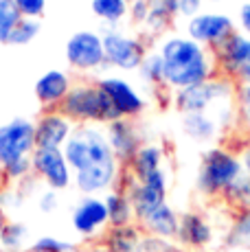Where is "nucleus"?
I'll return each mask as SVG.
<instances>
[{
  "label": "nucleus",
  "mask_w": 250,
  "mask_h": 252,
  "mask_svg": "<svg viewBox=\"0 0 250 252\" xmlns=\"http://www.w3.org/2000/svg\"><path fill=\"white\" fill-rule=\"evenodd\" d=\"M182 252H209V250H182Z\"/></svg>",
  "instance_id": "nucleus-45"
},
{
  "label": "nucleus",
  "mask_w": 250,
  "mask_h": 252,
  "mask_svg": "<svg viewBox=\"0 0 250 252\" xmlns=\"http://www.w3.org/2000/svg\"><path fill=\"white\" fill-rule=\"evenodd\" d=\"M93 13L108 27H117L129 13V2L127 0H93L90 2Z\"/></svg>",
  "instance_id": "nucleus-25"
},
{
  "label": "nucleus",
  "mask_w": 250,
  "mask_h": 252,
  "mask_svg": "<svg viewBox=\"0 0 250 252\" xmlns=\"http://www.w3.org/2000/svg\"><path fill=\"white\" fill-rule=\"evenodd\" d=\"M73 228L84 239H94L108 230V208L103 197L99 195H84L73 208Z\"/></svg>",
  "instance_id": "nucleus-12"
},
{
  "label": "nucleus",
  "mask_w": 250,
  "mask_h": 252,
  "mask_svg": "<svg viewBox=\"0 0 250 252\" xmlns=\"http://www.w3.org/2000/svg\"><path fill=\"white\" fill-rule=\"evenodd\" d=\"M57 110L77 125H108L121 119L97 84H75Z\"/></svg>",
  "instance_id": "nucleus-3"
},
{
  "label": "nucleus",
  "mask_w": 250,
  "mask_h": 252,
  "mask_svg": "<svg viewBox=\"0 0 250 252\" xmlns=\"http://www.w3.org/2000/svg\"><path fill=\"white\" fill-rule=\"evenodd\" d=\"M145 232L138 224L127 226H108V230L101 235V244L110 252H136L141 246Z\"/></svg>",
  "instance_id": "nucleus-20"
},
{
  "label": "nucleus",
  "mask_w": 250,
  "mask_h": 252,
  "mask_svg": "<svg viewBox=\"0 0 250 252\" xmlns=\"http://www.w3.org/2000/svg\"><path fill=\"white\" fill-rule=\"evenodd\" d=\"M105 136H108L112 154L121 167H127L132 162V158L136 156V152L143 145L141 132H138L136 123L132 119H119L108 123L105 125Z\"/></svg>",
  "instance_id": "nucleus-14"
},
{
  "label": "nucleus",
  "mask_w": 250,
  "mask_h": 252,
  "mask_svg": "<svg viewBox=\"0 0 250 252\" xmlns=\"http://www.w3.org/2000/svg\"><path fill=\"white\" fill-rule=\"evenodd\" d=\"M66 60L75 70L90 72L105 66L103 37L97 31H77L66 42Z\"/></svg>",
  "instance_id": "nucleus-10"
},
{
  "label": "nucleus",
  "mask_w": 250,
  "mask_h": 252,
  "mask_svg": "<svg viewBox=\"0 0 250 252\" xmlns=\"http://www.w3.org/2000/svg\"><path fill=\"white\" fill-rule=\"evenodd\" d=\"M239 160H242V169H244V173L250 178V145H246L244 147V152H242V156H239Z\"/></svg>",
  "instance_id": "nucleus-40"
},
{
  "label": "nucleus",
  "mask_w": 250,
  "mask_h": 252,
  "mask_svg": "<svg viewBox=\"0 0 250 252\" xmlns=\"http://www.w3.org/2000/svg\"><path fill=\"white\" fill-rule=\"evenodd\" d=\"M79 252H110V250L99 241V244H90V246H86V248H81Z\"/></svg>",
  "instance_id": "nucleus-42"
},
{
  "label": "nucleus",
  "mask_w": 250,
  "mask_h": 252,
  "mask_svg": "<svg viewBox=\"0 0 250 252\" xmlns=\"http://www.w3.org/2000/svg\"><path fill=\"white\" fill-rule=\"evenodd\" d=\"M81 248L75 244V241H66L60 239V237H40V239L33 241V246L27 252H79Z\"/></svg>",
  "instance_id": "nucleus-30"
},
{
  "label": "nucleus",
  "mask_w": 250,
  "mask_h": 252,
  "mask_svg": "<svg viewBox=\"0 0 250 252\" xmlns=\"http://www.w3.org/2000/svg\"><path fill=\"white\" fill-rule=\"evenodd\" d=\"M35 149V123L16 116L7 123H0V167L29 158Z\"/></svg>",
  "instance_id": "nucleus-7"
},
{
  "label": "nucleus",
  "mask_w": 250,
  "mask_h": 252,
  "mask_svg": "<svg viewBox=\"0 0 250 252\" xmlns=\"http://www.w3.org/2000/svg\"><path fill=\"white\" fill-rule=\"evenodd\" d=\"M0 171H2L4 180H9V182H16V184L25 182L27 178H31V173H33L31 156H29V158H20V160H13V162L4 164V167H0Z\"/></svg>",
  "instance_id": "nucleus-31"
},
{
  "label": "nucleus",
  "mask_w": 250,
  "mask_h": 252,
  "mask_svg": "<svg viewBox=\"0 0 250 252\" xmlns=\"http://www.w3.org/2000/svg\"><path fill=\"white\" fill-rule=\"evenodd\" d=\"M237 103H239V110L242 114L250 121V84H242L237 90Z\"/></svg>",
  "instance_id": "nucleus-37"
},
{
  "label": "nucleus",
  "mask_w": 250,
  "mask_h": 252,
  "mask_svg": "<svg viewBox=\"0 0 250 252\" xmlns=\"http://www.w3.org/2000/svg\"><path fill=\"white\" fill-rule=\"evenodd\" d=\"M73 132L75 125L60 110H44L35 119V147L62 149Z\"/></svg>",
  "instance_id": "nucleus-15"
},
{
  "label": "nucleus",
  "mask_w": 250,
  "mask_h": 252,
  "mask_svg": "<svg viewBox=\"0 0 250 252\" xmlns=\"http://www.w3.org/2000/svg\"><path fill=\"white\" fill-rule=\"evenodd\" d=\"M215 239V230L204 215L195 211H187L180 215L176 244L182 250H206Z\"/></svg>",
  "instance_id": "nucleus-16"
},
{
  "label": "nucleus",
  "mask_w": 250,
  "mask_h": 252,
  "mask_svg": "<svg viewBox=\"0 0 250 252\" xmlns=\"http://www.w3.org/2000/svg\"><path fill=\"white\" fill-rule=\"evenodd\" d=\"M37 206H40L42 213L57 211V206H60V195H57V191H53V189H46V191L40 195V200H37Z\"/></svg>",
  "instance_id": "nucleus-35"
},
{
  "label": "nucleus",
  "mask_w": 250,
  "mask_h": 252,
  "mask_svg": "<svg viewBox=\"0 0 250 252\" xmlns=\"http://www.w3.org/2000/svg\"><path fill=\"white\" fill-rule=\"evenodd\" d=\"M27 237L29 228L22 221H11L0 230V252H27Z\"/></svg>",
  "instance_id": "nucleus-26"
},
{
  "label": "nucleus",
  "mask_w": 250,
  "mask_h": 252,
  "mask_svg": "<svg viewBox=\"0 0 250 252\" xmlns=\"http://www.w3.org/2000/svg\"><path fill=\"white\" fill-rule=\"evenodd\" d=\"M244 176L242 160L237 154L228 152L224 147H213L202 156L195 187L202 195L219 197L226 193V189L233 182H237Z\"/></svg>",
  "instance_id": "nucleus-4"
},
{
  "label": "nucleus",
  "mask_w": 250,
  "mask_h": 252,
  "mask_svg": "<svg viewBox=\"0 0 250 252\" xmlns=\"http://www.w3.org/2000/svg\"><path fill=\"white\" fill-rule=\"evenodd\" d=\"M239 20H242V27H244V31H246V35L250 37V2H246L242 7V11H239Z\"/></svg>",
  "instance_id": "nucleus-39"
},
{
  "label": "nucleus",
  "mask_w": 250,
  "mask_h": 252,
  "mask_svg": "<svg viewBox=\"0 0 250 252\" xmlns=\"http://www.w3.org/2000/svg\"><path fill=\"white\" fill-rule=\"evenodd\" d=\"M237 79H242V84H250V57L244 62V66L239 68V75Z\"/></svg>",
  "instance_id": "nucleus-41"
},
{
  "label": "nucleus",
  "mask_w": 250,
  "mask_h": 252,
  "mask_svg": "<svg viewBox=\"0 0 250 252\" xmlns=\"http://www.w3.org/2000/svg\"><path fill=\"white\" fill-rule=\"evenodd\" d=\"M97 86L105 92V96L110 99V103L114 105L121 119H136L145 112L147 101L127 79L117 75H105L97 81Z\"/></svg>",
  "instance_id": "nucleus-11"
},
{
  "label": "nucleus",
  "mask_w": 250,
  "mask_h": 252,
  "mask_svg": "<svg viewBox=\"0 0 250 252\" xmlns=\"http://www.w3.org/2000/svg\"><path fill=\"white\" fill-rule=\"evenodd\" d=\"M138 226H141V230L150 237L176 241L178 226H180V215L174 211V206H169L165 202V204L158 206L154 213H150L143 221H138Z\"/></svg>",
  "instance_id": "nucleus-19"
},
{
  "label": "nucleus",
  "mask_w": 250,
  "mask_h": 252,
  "mask_svg": "<svg viewBox=\"0 0 250 252\" xmlns=\"http://www.w3.org/2000/svg\"><path fill=\"white\" fill-rule=\"evenodd\" d=\"M147 13H150V0H134V2H129V16H132L134 22L145 24Z\"/></svg>",
  "instance_id": "nucleus-36"
},
{
  "label": "nucleus",
  "mask_w": 250,
  "mask_h": 252,
  "mask_svg": "<svg viewBox=\"0 0 250 252\" xmlns=\"http://www.w3.org/2000/svg\"><path fill=\"white\" fill-rule=\"evenodd\" d=\"M73 88L68 72L64 70H46L35 81V96L46 110H57L66 99L68 90Z\"/></svg>",
  "instance_id": "nucleus-18"
},
{
  "label": "nucleus",
  "mask_w": 250,
  "mask_h": 252,
  "mask_svg": "<svg viewBox=\"0 0 250 252\" xmlns=\"http://www.w3.org/2000/svg\"><path fill=\"white\" fill-rule=\"evenodd\" d=\"M242 208H250V193L246 195V200H244V204H242Z\"/></svg>",
  "instance_id": "nucleus-44"
},
{
  "label": "nucleus",
  "mask_w": 250,
  "mask_h": 252,
  "mask_svg": "<svg viewBox=\"0 0 250 252\" xmlns=\"http://www.w3.org/2000/svg\"><path fill=\"white\" fill-rule=\"evenodd\" d=\"M22 20V13L18 9L16 0H0V42L7 44L16 24Z\"/></svg>",
  "instance_id": "nucleus-28"
},
{
  "label": "nucleus",
  "mask_w": 250,
  "mask_h": 252,
  "mask_svg": "<svg viewBox=\"0 0 250 252\" xmlns=\"http://www.w3.org/2000/svg\"><path fill=\"white\" fill-rule=\"evenodd\" d=\"M187 33L193 42L209 46H219L226 37L235 33V24L224 13H198V16L189 18L187 22Z\"/></svg>",
  "instance_id": "nucleus-13"
},
{
  "label": "nucleus",
  "mask_w": 250,
  "mask_h": 252,
  "mask_svg": "<svg viewBox=\"0 0 250 252\" xmlns=\"http://www.w3.org/2000/svg\"><path fill=\"white\" fill-rule=\"evenodd\" d=\"M215 55L222 66V72L228 79H237L239 68L244 66V62L250 57V37L242 35L235 31L230 37H226L219 46H215Z\"/></svg>",
  "instance_id": "nucleus-17"
},
{
  "label": "nucleus",
  "mask_w": 250,
  "mask_h": 252,
  "mask_svg": "<svg viewBox=\"0 0 250 252\" xmlns=\"http://www.w3.org/2000/svg\"><path fill=\"white\" fill-rule=\"evenodd\" d=\"M62 152L73 169V184L79 193L97 195L119 184L123 167L114 158L105 129L99 125H77Z\"/></svg>",
  "instance_id": "nucleus-1"
},
{
  "label": "nucleus",
  "mask_w": 250,
  "mask_h": 252,
  "mask_svg": "<svg viewBox=\"0 0 250 252\" xmlns=\"http://www.w3.org/2000/svg\"><path fill=\"white\" fill-rule=\"evenodd\" d=\"M40 20H35V18H22L20 22L16 24V29H13L11 37H9L7 44H13V46H25L29 42H33L37 35H40Z\"/></svg>",
  "instance_id": "nucleus-29"
},
{
  "label": "nucleus",
  "mask_w": 250,
  "mask_h": 252,
  "mask_svg": "<svg viewBox=\"0 0 250 252\" xmlns=\"http://www.w3.org/2000/svg\"><path fill=\"white\" fill-rule=\"evenodd\" d=\"M182 132L187 134L195 143H211L219 132V125L215 119H211L206 112H195V114H182Z\"/></svg>",
  "instance_id": "nucleus-22"
},
{
  "label": "nucleus",
  "mask_w": 250,
  "mask_h": 252,
  "mask_svg": "<svg viewBox=\"0 0 250 252\" xmlns=\"http://www.w3.org/2000/svg\"><path fill=\"white\" fill-rule=\"evenodd\" d=\"M33 176L40 178L53 191H64L73 184V169L62 149L35 147L31 154Z\"/></svg>",
  "instance_id": "nucleus-9"
},
{
  "label": "nucleus",
  "mask_w": 250,
  "mask_h": 252,
  "mask_svg": "<svg viewBox=\"0 0 250 252\" xmlns=\"http://www.w3.org/2000/svg\"><path fill=\"white\" fill-rule=\"evenodd\" d=\"M165 64V86L171 90H185L211 79L213 66L204 46L191 37L171 35L158 48Z\"/></svg>",
  "instance_id": "nucleus-2"
},
{
  "label": "nucleus",
  "mask_w": 250,
  "mask_h": 252,
  "mask_svg": "<svg viewBox=\"0 0 250 252\" xmlns=\"http://www.w3.org/2000/svg\"><path fill=\"white\" fill-rule=\"evenodd\" d=\"M202 0H178V13L187 18H193L200 13Z\"/></svg>",
  "instance_id": "nucleus-38"
},
{
  "label": "nucleus",
  "mask_w": 250,
  "mask_h": 252,
  "mask_svg": "<svg viewBox=\"0 0 250 252\" xmlns=\"http://www.w3.org/2000/svg\"><path fill=\"white\" fill-rule=\"evenodd\" d=\"M141 72V79L150 86H165V64H162V57L158 51L147 53L143 64L138 66Z\"/></svg>",
  "instance_id": "nucleus-27"
},
{
  "label": "nucleus",
  "mask_w": 250,
  "mask_h": 252,
  "mask_svg": "<svg viewBox=\"0 0 250 252\" xmlns=\"http://www.w3.org/2000/svg\"><path fill=\"white\" fill-rule=\"evenodd\" d=\"M16 4L22 18H35V20H40V16L46 9V0H16Z\"/></svg>",
  "instance_id": "nucleus-34"
},
{
  "label": "nucleus",
  "mask_w": 250,
  "mask_h": 252,
  "mask_svg": "<svg viewBox=\"0 0 250 252\" xmlns=\"http://www.w3.org/2000/svg\"><path fill=\"white\" fill-rule=\"evenodd\" d=\"M103 37V53H105V66H112L119 70H138V66L145 60V44L138 37L127 35L119 31L117 27L101 29Z\"/></svg>",
  "instance_id": "nucleus-6"
},
{
  "label": "nucleus",
  "mask_w": 250,
  "mask_h": 252,
  "mask_svg": "<svg viewBox=\"0 0 250 252\" xmlns=\"http://www.w3.org/2000/svg\"><path fill=\"white\" fill-rule=\"evenodd\" d=\"M119 182H121V191L127 193L129 202H132L136 221H143L150 213H154L158 206H162L167 202V187H169V180H167L165 169L154 171L152 176L145 178L143 182H138L129 171H121Z\"/></svg>",
  "instance_id": "nucleus-5"
},
{
  "label": "nucleus",
  "mask_w": 250,
  "mask_h": 252,
  "mask_svg": "<svg viewBox=\"0 0 250 252\" xmlns=\"http://www.w3.org/2000/svg\"><path fill=\"white\" fill-rule=\"evenodd\" d=\"M136 252H182V248L176 244V241L169 239H158V237H150L145 235L138 246Z\"/></svg>",
  "instance_id": "nucleus-33"
},
{
  "label": "nucleus",
  "mask_w": 250,
  "mask_h": 252,
  "mask_svg": "<svg viewBox=\"0 0 250 252\" xmlns=\"http://www.w3.org/2000/svg\"><path fill=\"white\" fill-rule=\"evenodd\" d=\"M103 202H105V208H108V224L110 226H127V224L136 221L132 202H129L127 193L121 191V189L108 191Z\"/></svg>",
  "instance_id": "nucleus-23"
},
{
  "label": "nucleus",
  "mask_w": 250,
  "mask_h": 252,
  "mask_svg": "<svg viewBox=\"0 0 250 252\" xmlns=\"http://www.w3.org/2000/svg\"><path fill=\"white\" fill-rule=\"evenodd\" d=\"M7 221H9V220H7V211H4V208L0 206V230H2V226L7 224Z\"/></svg>",
  "instance_id": "nucleus-43"
},
{
  "label": "nucleus",
  "mask_w": 250,
  "mask_h": 252,
  "mask_svg": "<svg viewBox=\"0 0 250 252\" xmlns=\"http://www.w3.org/2000/svg\"><path fill=\"white\" fill-rule=\"evenodd\" d=\"M127 2H134V0H127Z\"/></svg>",
  "instance_id": "nucleus-46"
},
{
  "label": "nucleus",
  "mask_w": 250,
  "mask_h": 252,
  "mask_svg": "<svg viewBox=\"0 0 250 252\" xmlns=\"http://www.w3.org/2000/svg\"><path fill=\"white\" fill-rule=\"evenodd\" d=\"M162 162H165V149L156 143H143L141 149L136 152V156L132 158V162L125 169H127L138 182H143L145 178H150L154 171L162 169Z\"/></svg>",
  "instance_id": "nucleus-21"
},
{
  "label": "nucleus",
  "mask_w": 250,
  "mask_h": 252,
  "mask_svg": "<svg viewBox=\"0 0 250 252\" xmlns=\"http://www.w3.org/2000/svg\"><path fill=\"white\" fill-rule=\"evenodd\" d=\"M25 200H27V193L20 189V184L7 187L0 191V206H2L4 211H18V208H22Z\"/></svg>",
  "instance_id": "nucleus-32"
},
{
  "label": "nucleus",
  "mask_w": 250,
  "mask_h": 252,
  "mask_svg": "<svg viewBox=\"0 0 250 252\" xmlns=\"http://www.w3.org/2000/svg\"><path fill=\"white\" fill-rule=\"evenodd\" d=\"M233 94V84L228 77H218V79H206L198 86H191L185 90H176L174 103L182 114H195L206 112L215 101H226Z\"/></svg>",
  "instance_id": "nucleus-8"
},
{
  "label": "nucleus",
  "mask_w": 250,
  "mask_h": 252,
  "mask_svg": "<svg viewBox=\"0 0 250 252\" xmlns=\"http://www.w3.org/2000/svg\"><path fill=\"white\" fill-rule=\"evenodd\" d=\"M228 248H250V208H237L226 232Z\"/></svg>",
  "instance_id": "nucleus-24"
}]
</instances>
